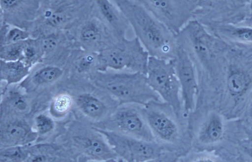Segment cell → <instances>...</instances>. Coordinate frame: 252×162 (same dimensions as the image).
Listing matches in <instances>:
<instances>
[{
    "label": "cell",
    "mask_w": 252,
    "mask_h": 162,
    "mask_svg": "<svg viewBox=\"0 0 252 162\" xmlns=\"http://www.w3.org/2000/svg\"><path fill=\"white\" fill-rule=\"evenodd\" d=\"M176 38L196 67L198 96H213L218 89L229 45L196 20L189 22Z\"/></svg>",
    "instance_id": "obj_1"
},
{
    "label": "cell",
    "mask_w": 252,
    "mask_h": 162,
    "mask_svg": "<svg viewBox=\"0 0 252 162\" xmlns=\"http://www.w3.org/2000/svg\"><path fill=\"white\" fill-rule=\"evenodd\" d=\"M230 45L226 53L215 107L226 120L241 119L252 92V48Z\"/></svg>",
    "instance_id": "obj_2"
},
{
    "label": "cell",
    "mask_w": 252,
    "mask_h": 162,
    "mask_svg": "<svg viewBox=\"0 0 252 162\" xmlns=\"http://www.w3.org/2000/svg\"><path fill=\"white\" fill-rule=\"evenodd\" d=\"M128 20L135 36L150 57L171 60L178 45L175 36L138 0L113 1Z\"/></svg>",
    "instance_id": "obj_3"
},
{
    "label": "cell",
    "mask_w": 252,
    "mask_h": 162,
    "mask_svg": "<svg viewBox=\"0 0 252 162\" xmlns=\"http://www.w3.org/2000/svg\"><path fill=\"white\" fill-rule=\"evenodd\" d=\"M75 162H92L119 159L105 136L86 121L61 124L53 142Z\"/></svg>",
    "instance_id": "obj_4"
},
{
    "label": "cell",
    "mask_w": 252,
    "mask_h": 162,
    "mask_svg": "<svg viewBox=\"0 0 252 162\" xmlns=\"http://www.w3.org/2000/svg\"><path fill=\"white\" fill-rule=\"evenodd\" d=\"M143 113L155 141L163 151L180 157L192 151L188 120L180 119L171 106L162 101H151L143 106Z\"/></svg>",
    "instance_id": "obj_5"
},
{
    "label": "cell",
    "mask_w": 252,
    "mask_h": 162,
    "mask_svg": "<svg viewBox=\"0 0 252 162\" xmlns=\"http://www.w3.org/2000/svg\"><path fill=\"white\" fill-rule=\"evenodd\" d=\"M94 84L109 95L120 105L134 104L145 106L154 101H161L149 86L146 74L141 72H98Z\"/></svg>",
    "instance_id": "obj_6"
},
{
    "label": "cell",
    "mask_w": 252,
    "mask_h": 162,
    "mask_svg": "<svg viewBox=\"0 0 252 162\" xmlns=\"http://www.w3.org/2000/svg\"><path fill=\"white\" fill-rule=\"evenodd\" d=\"M192 151L215 152L224 142L226 120L216 109L198 107L187 117Z\"/></svg>",
    "instance_id": "obj_7"
},
{
    "label": "cell",
    "mask_w": 252,
    "mask_h": 162,
    "mask_svg": "<svg viewBox=\"0 0 252 162\" xmlns=\"http://www.w3.org/2000/svg\"><path fill=\"white\" fill-rule=\"evenodd\" d=\"M102 71L107 68L146 74L150 55L136 37L118 40L98 55Z\"/></svg>",
    "instance_id": "obj_8"
},
{
    "label": "cell",
    "mask_w": 252,
    "mask_h": 162,
    "mask_svg": "<svg viewBox=\"0 0 252 162\" xmlns=\"http://www.w3.org/2000/svg\"><path fill=\"white\" fill-rule=\"evenodd\" d=\"M147 82L161 101L171 106L182 120H187L181 98L180 85L171 60L149 58L146 73Z\"/></svg>",
    "instance_id": "obj_9"
},
{
    "label": "cell",
    "mask_w": 252,
    "mask_h": 162,
    "mask_svg": "<svg viewBox=\"0 0 252 162\" xmlns=\"http://www.w3.org/2000/svg\"><path fill=\"white\" fill-rule=\"evenodd\" d=\"M138 1L175 35H178L201 5L198 0H138Z\"/></svg>",
    "instance_id": "obj_10"
},
{
    "label": "cell",
    "mask_w": 252,
    "mask_h": 162,
    "mask_svg": "<svg viewBox=\"0 0 252 162\" xmlns=\"http://www.w3.org/2000/svg\"><path fill=\"white\" fill-rule=\"evenodd\" d=\"M92 126L107 131L129 135L148 141H155L144 115L143 106L140 105H119L108 119Z\"/></svg>",
    "instance_id": "obj_11"
},
{
    "label": "cell",
    "mask_w": 252,
    "mask_h": 162,
    "mask_svg": "<svg viewBox=\"0 0 252 162\" xmlns=\"http://www.w3.org/2000/svg\"><path fill=\"white\" fill-rule=\"evenodd\" d=\"M97 129L105 136L118 158L125 162H146L157 157L163 151L155 141Z\"/></svg>",
    "instance_id": "obj_12"
},
{
    "label": "cell",
    "mask_w": 252,
    "mask_h": 162,
    "mask_svg": "<svg viewBox=\"0 0 252 162\" xmlns=\"http://www.w3.org/2000/svg\"><path fill=\"white\" fill-rule=\"evenodd\" d=\"M172 61L180 85L184 112L188 117L196 108L199 92L196 67L186 50L179 45Z\"/></svg>",
    "instance_id": "obj_13"
},
{
    "label": "cell",
    "mask_w": 252,
    "mask_h": 162,
    "mask_svg": "<svg viewBox=\"0 0 252 162\" xmlns=\"http://www.w3.org/2000/svg\"><path fill=\"white\" fill-rule=\"evenodd\" d=\"M37 135L33 122L25 118H6L0 121V149L33 144Z\"/></svg>",
    "instance_id": "obj_14"
},
{
    "label": "cell",
    "mask_w": 252,
    "mask_h": 162,
    "mask_svg": "<svg viewBox=\"0 0 252 162\" xmlns=\"http://www.w3.org/2000/svg\"><path fill=\"white\" fill-rule=\"evenodd\" d=\"M80 113L92 126L106 121L116 111L119 103L111 96L104 98L91 94L80 95L75 101Z\"/></svg>",
    "instance_id": "obj_15"
},
{
    "label": "cell",
    "mask_w": 252,
    "mask_h": 162,
    "mask_svg": "<svg viewBox=\"0 0 252 162\" xmlns=\"http://www.w3.org/2000/svg\"><path fill=\"white\" fill-rule=\"evenodd\" d=\"M206 28L213 35L231 46L247 48L252 47L251 24H219Z\"/></svg>",
    "instance_id": "obj_16"
},
{
    "label": "cell",
    "mask_w": 252,
    "mask_h": 162,
    "mask_svg": "<svg viewBox=\"0 0 252 162\" xmlns=\"http://www.w3.org/2000/svg\"><path fill=\"white\" fill-rule=\"evenodd\" d=\"M96 4L100 15L108 28L118 40L129 38L127 34L133 32L130 25L123 12L113 1L98 0ZM134 33V32H133Z\"/></svg>",
    "instance_id": "obj_17"
},
{
    "label": "cell",
    "mask_w": 252,
    "mask_h": 162,
    "mask_svg": "<svg viewBox=\"0 0 252 162\" xmlns=\"http://www.w3.org/2000/svg\"><path fill=\"white\" fill-rule=\"evenodd\" d=\"M66 157L68 158L58 143L39 142L30 146V154L25 162H61Z\"/></svg>",
    "instance_id": "obj_18"
},
{
    "label": "cell",
    "mask_w": 252,
    "mask_h": 162,
    "mask_svg": "<svg viewBox=\"0 0 252 162\" xmlns=\"http://www.w3.org/2000/svg\"><path fill=\"white\" fill-rule=\"evenodd\" d=\"M33 126L37 135L35 143L53 142L59 129V125L51 116L43 113L35 115Z\"/></svg>",
    "instance_id": "obj_19"
},
{
    "label": "cell",
    "mask_w": 252,
    "mask_h": 162,
    "mask_svg": "<svg viewBox=\"0 0 252 162\" xmlns=\"http://www.w3.org/2000/svg\"><path fill=\"white\" fill-rule=\"evenodd\" d=\"M29 73V67L20 60L16 61H3L1 60V78L8 83L20 82Z\"/></svg>",
    "instance_id": "obj_20"
},
{
    "label": "cell",
    "mask_w": 252,
    "mask_h": 162,
    "mask_svg": "<svg viewBox=\"0 0 252 162\" xmlns=\"http://www.w3.org/2000/svg\"><path fill=\"white\" fill-rule=\"evenodd\" d=\"M71 97L67 95H61L57 97L49 107V113L55 120H61L65 118L72 107Z\"/></svg>",
    "instance_id": "obj_21"
},
{
    "label": "cell",
    "mask_w": 252,
    "mask_h": 162,
    "mask_svg": "<svg viewBox=\"0 0 252 162\" xmlns=\"http://www.w3.org/2000/svg\"><path fill=\"white\" fill-rule=\"evenodd\" d=\"M30 145L0 149V162H25L30 154Z\"/></svg>",
    "instance_id": "obj_22"
},
{
    "label": "cell",
    "mask_w": 252,
    "mask_h": 162,
    "mask_svg": "<svg viewBox=\"0 0 252 162\" xmlns=\"http://www.w3.org/2000/svg\"><path fill=\"white\" fill-rule=\"evenodd\" d=\"M63 72L60 68L48 66L36 72L33 76V82L37 85L52 83L60 78Z\"/></svg>",
    "instance_id": "obj_23"
},
{
    "label": "cell",
    "mask_w": 252,
    "mask_h": 162,
    "mask_svg": "<svg viewBox=\"0 0 252 162\" xmlns=\"http://www.w3.org/2000/svg\"><path fill=\"white\" fill-rule=\"evenodd\" d=\"M178 162H223L215 153L207 151H191L180 157Z\"/></svg>",
    "instance_id": "obj_24"
},
{
    "label": "cell",
    "mask_w": 252,
    "mask_h": 162,
    "mask_svg": "<svg viewBox=\"0 0 252 162\" xmlns=\"http://www.w3.org/2000/svg\"><path fill=\"white\" fill-rule=\"evenodd\" d=\"M29 33L23 30L14 28L8 31L6 35V40L9 43H15L26 40L28 38Z\"/></svg>",
    "instance_id": "obj_25"
},
{
    "label": "cell",
    "mask_w": 252,
    "mask_h": 162,
    "mask_svg": "<svg viewBox=\"0 0 252 162\" xmlns=\"http://www.w3.org/2000/svg\"><path fill=\"white\" fill-rule=\"evenodd\" d=\"M4 55V59L7 61H16L20 60V58L23 55V48L18 46H13L6 48L2 54Z\"/></svg>",
    "instance_id": "obj_26"
},
{
    "label": "cell",
    "mask_w": 252,
    "mask_h": 162,
    "mask_svg": "<svg viewBox=\"0 0 252 162\" xmlns=\"http://www.w3.org/2000/svg\"><path fill=\"white\" fill-rule=\"evenodd\" d=\"M180 158L174 152L163 151L157 157L144 162H178Z\"/></svg>",
    "instance_id": "obj_27"
},
{
    "label": "cell",
    "mask_w": 252,
    "mask_h": 162,
    "mask_svg": "<svg viewBox=\"0 0 252 162\" xmlns=\"http://www.w3.org/2000/svg\"><path fill=\"white\" fill-rule=\"evenodd\" d=\"M248 130L252 133V92L251 93L248 101L246 106L244 113L241 118Z\"/></svg>",
    "instance_id": "obj_28"
},
{
    "label": "cell",
    "mask_w": 252,
    "mask_h": 162,
    "mask_svg": "<svg viewBox=\"0 0 252 162\" xmlns=\"http://www.w3.org/2000/svg\"><path fill=\"white\" fill-rule=\"evenodd\" d=\"M48 23L53 27L59 26L65 21V16L61 12H48L46 15Z\"/></svg>",
    "instance_id": "obj_29"
},
{
    "label": "cell",
    "mask_w": 252,
    "mask_h": 162,
    "mask_svg": "<svg viewBox=\"0 0 252 162\" xmlns=\"http://www.w3.org/2000/svg\"><path fill=\"white\" fill-rule=\"evenodd\" d=\"M58 41L56 37L50 35L44 38L41 42V48L43 52L49 53L53 51L58 45Z\"/></svg>",
    "instance_id": "obj_30"
},
{
    "label": "cell",
    "mask_w": 252,
    "mask_h": 162,
    "mask_svg": "<svg viewBox=\"0 0 252 162\" xmlns=\"http://www.w3.org/2000/svg\"><path fill=\"white\" fill-rule=\"evenodd\" d=\"M35 49L33 47L28 46L23 48V55L28 59H32L35 57Z\"/></svg>",
    "instance_id": "obj_31"
},
{
    "label": "cell",
    "mask_w": 252,
    "mask_h": 162,
    "mask_svg": "<svg viewBox=\"0 0 252 162\" xmlns=\"http://www.w3.org/2000/svg\"><path fill=\"white\" fill-rule=\"evenodd\" d=\"M242 149L244 152L252 159V140L245 141L243 143Z\"/></svg>",
    "instance_id": "obj_32"
},
{
    "label": "cell",
    "mask_w": 252,
    "mask_h": 162,
    "mask_svg": "<svg viewBox=\"0 0 252 162\" xmlns=\"http://www.w3.org/2000/svg\"><path fill=\"white\" fill-rule=\"evenodd\" d=\"M125 162L121 159H110V160H107L101 161H95V162Z\"/></svg>",
    "instance_id": "obj_33"
},
{
    "label": "cell",
    "mask_w": 252,
    "mask_h": 162,
    "mask_svg": "<svg viewBox=\"0 0 252 162\" xmlns=\"http://www.w3.org/2000/svg\"><path fill=\"white\" fill-rule=\"evenodd\" d=\"M61 162H75L70 158L66 157V158H64V159H63Z\"/></svg>",
    "instance_id": "obj_34"
},
{
    "label": "cell",
    "mask_w": 252,
    "mask_h": 162,
    "mask_svg": "<svg viewBox=\"0 0 252 162\" xmlns=\"http://www.w3.org/2000/svg\"><path fill=\"white\" fill-rule=\"evenodd\" d=\"M250 14L252 15V1H250Z\"/></svg>",
    "instance_id": "obj_35"
}]
</instances>
